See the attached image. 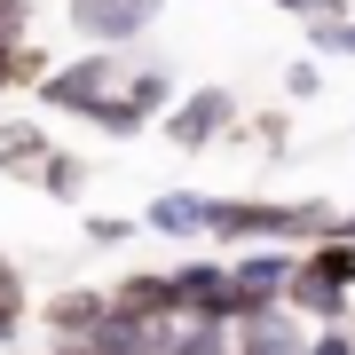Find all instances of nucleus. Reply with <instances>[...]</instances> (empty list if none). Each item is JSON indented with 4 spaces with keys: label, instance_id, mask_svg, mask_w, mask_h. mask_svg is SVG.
Segmentation results:
<instances>
[{
    "label": "nucleus",
    "instance_id": "1",
    "mask_svg": "<svg viewBox=\"0 0 355 355\" xmlns=\"http://www.w3.org/2000/svg\"><path fill=\"white\" fill-rule=\"evenodd\" d=\"M237 127H245V111H237L229 87H182L158 111L166 150H182V158H205V150H221V142H237Z\"/></svg>",
    "mask_w": 355,
    "mask_h": 355
},
{
    "label": "nucleus",
    "instance_id": "2",
    "mask_svg": "<svg viewBox=\"0 0 355 355\" xmlns=\"http://www.w3.org/2000/svg\"><path fill=\"white\" fill-rule=\"evenodd\" d=\"M119 79H127V48H79L71 64H48V71H40L32 95H40V111H55V119H87Z\"/></svg>",
    "mask_w": 355,
    "mask_h": 355
},
{
    "label": "nucleus",
    "instance_id": "3",
    "mask_svg": "<svg viewBox=\"0 0 355 355\" xmlns=\"http://www.w3.org/2000/svg\"><path fill=\"white\" fill-rule=\"evenodd\" d=\"M64 24L87 48H135L166 24V0H64Z\"/></svg>",
    "mask_w": 355,
    "mask_h": 355
},
{
    "label": "nucleus",
    "instance_id": "4",
    "mask_svg": "<svg viewBox=\"0 0 355 355\" xmlns=\"http://www.w3.org/2000/svg\"><path fill=\"white\" fill-rule=\"evenodd\" d=\"M166 284H174V316L182 324H237L229 261H182V268H166Z\"/></svg>",
    "mask_w": 355,
    "mask_h": 355
},
{
    "label": "nucleus",
    "instance_id": "5",
    "mask_svg": "<svg viewBox=\"0 0 355 355\" xmlns=\"http://www.w3.org/2000/svg\"><path fill=\"white\" fill-rule=\"evenodd\" d=\"M292 268H300V253L292 245H237L229 253V284H237V316H253V308H277Z\"/></svg>",
    "mask_w": 355,
    "mask_h": 355
},
{
    "label": "nucleus",
    "instance_id": "6",
    "mask_svg": "<svg viewBox=\"0 0 355 355\" xmlns=\"http://www.w3.org/2000/svg\"><path fill=\"white\" fill-rule=\"evenodd\" d=\"M229 355H308V324L292 308H253V316L229 324Z\"/></svg>",
    "mask_w": 355,
    "mask_h": 355
},
{
    "label": "nucleus",
    "instance_id": "7",
    "mask_svg": "<svg viewBox=\"0 0 355 355\" xmlns=\"http://www.w3.org/2000/svg\"><path fill=\"white\" fill-rule=\"evenodd\" d=\"M103 308H111V284H64L40 300V324H48V340H87L103 324Z\"/></svg>",
    "mask_w": 355,
    "mask_h": 355
},
{
    "label": "nucleus",
    "instance_id": "8",
    "mask_svg": "<svg viewBox=\"0 0 355 355\" xmlns=\"http://www.w3.org/2000/svg\"><path fill=\"white\" fill-rule=\"evenodd\" d=\"M284 308L300 324H355V292L347 284H324V277H308V268H292V284H284Z\"/></svg>",
    "mask_w": 355,
    "mask_h": 355
},
{
    "label": "nucleus",
    "instance_id": "9",
    "mask_svg": "<svg viewBox=\"0 0 355 355\" xmlns=\"http://www.w3.org/2000/svg\"><path fill=\"white\" fill-rule=\"evenodd\" d=\"M205 205H214L205 190H158L135 221L150 229V237H182V245H190V237H205Z\"/></svg>",
    "mask_w": 355,
    "mask_h": 355
},
{
    "label": "nucleus",
    "instance_id": "10",
    "mask_svg": "<svg viewBox=\"0 0 355 355\" xmlns=\"http://www.w3.org/2000/svg\"><path fill=\"white\" fill-rule=\"evenodd\" d=\"M111 308L119 316H142V324H174V284H166V268H127V277L111 284Z\"/></svg>",
    "mask_w": 355,
    "mask_h": 355
},
{
    "label": "nucleus",
    "instance_id": "11",
    "mask_svg": "<svg viewBox=\"0 0 355 355\" xmlns=\"http://www.w3.org/2000/svg\"><path fill=\"white\" fill-rule=\"evenodd\" d=\"M48 150H55V135L40 127V119H0V174L8 182H40Z\"/></svg>",
    "mask_w": 355,
    "mask_h": 355
},
{
    "label": "nucleus",
    "instance_id": "12",
    "mask_svg": "<svg viewBox=\"0 0 355 355\" xmlns=\"http://www.w3.org/2000/svg\"><path fill=\"white\" fill-rule=\"evenodd\" d=\"M166 324H142V316H119V308H103V324L87 331V355H158Z\"/></svg>",
    "mask_w": 355,
    "mask_h": 355
},
{
    "label": "nucleus",
    "instance_id": "13",
    "mask_svg": "<svg viewBox=\"0 0 355 355\" xmlns=\"http://www.w3.org/2000/svg\"><path fill=\"white\" fill-rule=\"evenodd\" d=\"M87 182H95V158H87V150H64V142H55L32 190H40V198H55V205H79V198H87Z\"/></svg>",
    "mask_w": 355,
    "mask_h": 355
},
{
    "label": "nucleus",
    "instance_id": "14",
    "mask_svg": "<svg viewBox=\"0 0 355 355\" xmlns=\"http://www.w3.org/2000/svg\"><path fill=\"white\" fill-rule=\"evenodd\" d=\"M119 95H127L135 111H142V119L158 127V111L174 103V71H166V64H127V79H119Z\"/></svg>",
    "mask_w": 355,
    "mask_h": 355
},
{
    "label": "nucleus",
    "instance_id": "15",
    "mask_svg": "<svg viewBox=\"0 0 355 355\" xmlns=\"http://www.w3.org/2000/svg\"><path fill=\"white\" fill-rule=\"evenodd\" d=\"M300 268L308 277H324V284H347L355 292V245L331 229V237H316V245H300Z\"/></svg>",
    "mask_w": 355,
    "mask_h": 355
},
{
    "label": "nucleus",
    "instance_id": "16",
    "mask_svg": "<svg viewBox=\"0 0 355 355\" xmlns=\"http://www.w3.org/2000/svg\"><path fill=\"white\" fill-rule=\"evenodd\" d=\"M40 71H48V48H32V40H8V32H0V95H16V87L32 95Z\"/></svg>",
    "mask_w": 355,
    "mask_h": 355
},
{
    "label": "nucleus",
    "instance_id": "17",
    "mask_svg": "<svg viewBox=\"0 0 355 355\" xmlns=\"http://www.w3.org/2000/svg\"><path fill=\"white\" fill-rule=\"evenodd\" d=\"M79 127H95V135H111V142H135V135H150V119H142L135 103H127V95L111 87V95H103V103H95L87 119H79Z\"/></svg>",
    "mask_w": 355,
    "mask_h": 355
},
{
    "label": "nucleus",
    "instance_id": "18",
    "mask_svg": "<svg viewBox=\"0 0 355 355\" xmlns=\"http://www.w3.org/2000/svg\"><path fill=\"white\" fill-rule=\"evenodd\" d=\"M158 355H229V324H166V340H158Z\"/></svg>",
    "mask_w": 355,
    "mask_h": 355
},
{
    "label": "nucleus",
    "instance_id": "19",
    "mask_svg": "<svg viewBox=\"0 0 355 355\" xmlns=\"http://www.w3.org/2000/svg\"><path fill=\"white\" fill-rule=\"evenodd\" d=\"M237 135H253V142H261V158H292V150H284V142H292V119H284V111H253Z\"/></svg>",
    "mask_w": 355,
    "mask_h": 355
},
{
    "label": "nucleus",
    "instance_id": "20",
    "mask_svg": "<svg viewBox=\"0 0 355 355\" xmlns=\"http://www.w3.org/2000/svg\"><path fill=\"white\" fill-rule=\"evenodd\" d=\"M308 48H316V55H347V64H355V16H324V24H308Z\"/></svg>",
    "mask_w": 355,
    "mask_h": 355
},
{
    "label": "nucleus",
    "instance_id": "21",
    "mask_svg": "<svg viewBox=\"0 0 355 355\" xmlns=\"http://www.w3.org/2000/svg\"><path fill=\"white\" fill-rule=\"evenodd\" d=\"M135 229H142V221H127V214H87V221H79V237H87V245H103V253H111V245H127Z\"/></svg>",
    "mask_w": 355,
    "mask_h": 355
},
{
    "label": "nucleus",
    "instance_id": "22",
    "mask_svg": "<svg viewBox=\"0 0 355 355\" xmlns=\"http://www.w3.org/2000/svg\"><path fill=\"white\" fill-rule=\"evenodd\" d=\"M284 95H292V103L324 95V64H316V55H300V64H284Z\"/></svg>",
    "mask_w": 355,
    "mask_h": 355
},
{
    "label": "nucleus",
    "instance_id": "23",
    "mask_svg": "<svg viewBox=\"0 0 355 355\" xmlns=\"http://www.w3.org/2000/svg\"><path fill=\"white\" fill-rule=\"evenodd\" d=\"M308 355H355V324H308Z\"/></svg>",
    "mask_w": 355,
    "mask_h": 355
},
{
    "label": "nucleus",
    "instance_id": "24",
    "mask_svg": "<svg viewBox=\"0 0 355 355\" xmlns=\"http://www.w3.org/2000/svg\"><path fill=\"white\" fill-rule=\"evenodd\" d=\"M268 8H284L292 24H324V16H347V0H268Z\"/></svg>",
    "mask_w": 355,
    "mask_h": 355
},
{
    "label": "nucleus",
    "instance_id": "25",
    "mask_svg": "<svg viewBox=\"0 0 355 355\" xmlns=\"http://www.w3.org/2000/svg\"><path fill=\"white\" fill-rule=\"evenodd\" d=\"M0 308H16V316L32 308V292H24V268H16L8 253H0Z\"/></svg>",
    "mask_w": 355,
    "mask_h": 355
},
{
    "label": "nucleus",
    "instance_id": "26",
    "mask_svg": "<svg viewBox=\"0 0 355 355\" xmlns=\"http://www.w3.org/2000/svg\"><path fill=\"white\" fill-rule=\"evenodd\" d=\"M0 32H8V40H32V0H0Z\"/></svg>",
    "mask_w": 355,
    "mask_h": 355
},
{
    "label": "nucleus",
    "instance_id": "27",
    "mask_svg": "<svg viewBox=\"0 0 355 355\" xmlns=\"http://www.w3.org/2000/svg\"><path fill=\"white\" fill-rule=\"evenodd\" d=\"M16 331H24V316H16V308H0V347H8Z\"/></svg>",
    "mask_w": 355,
    "mask_h": 355
},
{
    "label": "nucleus",
    "instance_id": "28",
    "mask_svg": "<svg viewBox=\"0 0 355 355\" xmlns=\"http://www.w3.org/2000/svg\"><path fill=\"white\" fill-rule=\"evenodd\" d=\"M48 355H87V340H55V347H48Z\"/></svg>",
    "mask_w": 355,
    "mask_h": 355
},
{
    "label": "nucleus",
    "instance_id": "29",
    "mask_svg": "<svg viewBox=\"0 0 355 355\" xmlns=\"http://www.w3.org/2000/svg\"><path fill=\"white\" fill-rule=\"evenodd\" d=\"M340 237H347V245H355V214H340Z\"/></svg>",
    "mask_w": 355,
    "mask_h": 355
}]
</instances>
